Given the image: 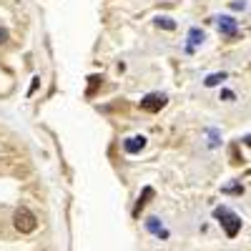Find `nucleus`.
Wrapping results in <instances>:
<instances>
[{
    "mask_svg": "<svg viewBox=\"0 0 251 251\" xmlns=\"http://www.w3.org/2000/svg\"><path fill=\"white\" fill-rule=\"evenodd\" d=\"M214 216H216V219H219V224L224 226V231H226V236H228V239H234V236L241 231V219L231 211V208L221 206V208H216V211H214Z\"/></svg>",
    "mask_w": 251,
    "mask_h": 251,
    "instance_id": "f257e3e1",
    "label": "nucleus"
},
{
    "mask_svg": "<svg viewBox=\"0 0 251 251\" xmlns=\"http://www.w3.org/2000/svg\"><path fill=\"white\" fill-rule=\"evenodd\" d=\"M13 224H15V228H18L20 234H33L35 228H38L35 214L30 211V208H25V206H20L18 211L13 214Z\"/></svg>",
    "mask_w": 251,
    "mask_h": 251,
    "instance_id": "f03ea898",
    "label": "nucleus"
},
{
    "mask_svg": "<svg viewBox=\"0 0 251 251\" xmlns=\"http://www.w3.org/2000/svg\"><path fill=\"white\" fill-rule=\"evenodd\" d=\"M166 100H169V98H166L163 93H149V96L141 98V108L149 111V113H158L166 106Z\"/></svg>",
    "mask_w": 251,
    "mask_h": 251,
    "instance_id": "7ed1b4c3",
    "label": "nucleus"
},
{
    "mask_svg": "<svg viewBox=\"0 0 251 251\" xmlns=\"http://www.w3.org/2000/svg\"><path fill=\"white\" fill-rule=\"evenodd\" d=\"M219 20V30H221V35H226V38H236V33H239V23L231 18V15H221V18H216Z\"/></svg>",
    "mask_w": 251,
    "mask_h": 251,
    "instance_id": "20e7f679",
    "label": "nucleus"
},
{
    "mask_svg": "<svg viewBox=\"0 0 251 251\" xmlns=\"http://www.w3.org/2000/svg\"><path fill=\"white\" fill-rule=\"evenodd\" d=\"M143 146H146V138H143V136H131V138H126V141H123L126 153H138Z\"/></svg>",
    "mask_w": 251,
    "mask_h": 251,
    "instance_id": "39448f33",
    "label": "nucleus"
},
{
    "mask_svg": "<svg viewBox=\"0 0 251 251\" xmlns=\"http://www.w3.org/2000/svg\"><path fill=\"white\" fill-rule=\"evenodd\" d=\"M221 80H226V73H214V75H208V78H206V86H208V88H214V86H219Z\"/></svg>",
    "mask_w": 251,
    "mask_h": 251,
    "instance_id": "423d86ee",
    "label": "nucleus"
},
{
    "mask_svg": "<svg viewBox=\"0 0 251 251\" xmlns=\"http://www.w3.org/2000/svg\"><path fill=\"white\" fill-rule=\"evenodd\" d=\"M146 226H149V231H153V234H158V236H169V234L163 231V228H158L156 219H149V221H146Z\"/></svg>",
    "mask_w": 251,
    "mask_h": 251,
    "instance_id": "0eeeda50",
    "label": "nucleus"
},
{
    "mask_svg": "<svg viewBox=\"0 0 251 251\" xmlns=\"http://www.w3.org/2000/svg\"><path fill=\"white\" fill-rule=\"evenodd\" d=\"M188 38H191V46H199L201 40H203V33H201L199 28H194V30H191V35H188Z\"/></svg>",
    "mask_w": 251,
    "mask_h": 251,
    "instance_id": "6e6552de",
    "label": "nucleus"
},
{
    "mask_svg": "<svg viewBox=\"0 0 251 251\" xmlns=\"http://www.w3.org/2000/svg\"><path fill=\"white\" fill-rule=\"evenodd\" d=\"M158 25H163L166 30H174V28H176V23H174L171 18H158Z\"/></svg>",
    "mask_w": 251,
    "mask_h": 251,
    "instance_id": "1a4fd4ad",
    "label": "nucleus"
},
{
    "mask_svg": "<svg viewBox=\"0 0 251 251\" xmlns=\"http://www.w3.org/2000/svg\"><path fill=\"white\" fill-rule=\"evenodd\" d=\"M151 194H153V191H151V188H146V191H143V199H138V206H136V214H138V211H141V206H143V203H146V199H149V196H151Z\"/></svg>",
    "mask_w": 251,
    "mask_h": 251,
    "instance_id": "9d476101",
    "label": "nucleus"
},
{
    "mask_svg": "<svg viewBox=\"0 0 251 251\" xmlns=\"http://www.w3.org/2000/svg\"><path fill=\"white\" fill-rule=\"evenodd\" d=\"M0 43H8V33L3 28H0Z\"/></svg>",
    "mask_w": 251,
    "mask_h": 251,
    "instance_id": "9b49d317",
    "label": "nucleus"
},
{
    "mask_svg": "<svg viewBox=\"0 0 251 251\" xmlns=\"http://www.w3.org/2000/svg\"><path fill=\"white\" fill-rule=\"evenodd\" d=\"M221 96H224V98H226V100H234V93H231V91H224V93H221Z\"/></svg>",
    "mask_w": 251,
    "mask_h": 251,
    "instance_id": "f8f14e48",
    "label": "nucleus"
},
{
    "mask_svg": "<svg viewBox=\"0 0 251 251\" xmlns=\"http://www.w3.org/2000/svg\"><path fill=\"white\" fill-rule=\"evenodd\" d=\"M244 143H246V146H249V149H251V136H246V138H244Z\"/></svg>",
    "mask_w": 251,
    "mask_h": 251,
    "instance_id": "ddd939ff",
    "label": "nucleus"
}]
</instances>
